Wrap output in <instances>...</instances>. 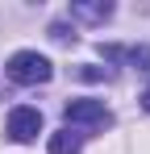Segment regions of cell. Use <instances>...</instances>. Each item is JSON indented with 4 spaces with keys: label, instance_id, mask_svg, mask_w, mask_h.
Instances as JSON below:
<instances>
[{
    "label": "cell",
    "instance_id": "obj_6",
    "mask_svg": "<svg viewBox=\"0 0 150 154\" xmlns=\"http://www.w3.org/2000/svg\"><path fill=\"white\" fill-rule=\"evenodd\" d=\"M142 108L150 112V83H146V92H142Z\"/></svg>",
    "mask_w": 150,
    "mask_h": 154
},
{
    "label": "cell",
    "instance_id": "obj_1",
    "mask_svg": "<svg viewBox=\"0 0 150 154\" xmlns=\"http://www.w3.org/2000/svg\"><path fill=\"white\" fill-rule=\"evenodd\" d=\"M4 71H8L13 83H25V88H38V83H50V79H54L50 58L38 54V50H17L8 63H4Z\"/></svg>",
    "mask_w": 150,
    "mask_h": 154
},
{
    "label": "cell",
    "instance_id": "obj_3",
    "mask_svg": "<svg viewBox=\"0 0 150 154\" xmlns=\"http://www.w3.org/2000/svg\"><path fill=\"white\" fill-rule=\"evenodd\" d=\"M38 133H42V112H38V108L21 104V108L8 112V137H13V142H21V146H25V142H33Z\"/></svg>",
    "mask_w": 150,
    "mask_h": 154
},
{
    "label": "cell",
    "instance_id": "obj_2",
    "mask_svg": "<svg viewBox=\"0 0 150 154\" xmlns=\"http://www.w3.org/2000/svg\"><path fill=\"white\" fill-rule=\"evenodd\" d=\"M63 117H67V129L71 125H108V108L104 100H67L63 104Z\"/></svg>",
    "mask_w": 150,
    "mask_h": 154
},
{
    "label": "cell",
    "instance_id": "obj_4",
    "mask_svg": "<svg viewBox=\"0 0 150 154\" xmlns=\"http://www.w3.org/2000/svg\"><path fill=\"white\" fill-rule=\"evenodd\" d=\"M79 150H83V133H79V129L50 133V154H79Z\"/></svg>",
    "mask_w": 150,
    "mask_h": 154
},
{
    "label": "cell",
    "instance_id": "obj_5",
    "mask_svg": "<svg viewBox=\"0 0 150 154\" xmlns=\"http://www.w3.org/2000/svg\"><path fill=\"white\" fill-rule=\"evenodd\" d=\"M71 17H83V21L96 25V21H108V17H113V4H108V0H104V4H71Z\"/></svg>",
    "mask_w": 150,
    "mask_h": 154
}]
</instances>
